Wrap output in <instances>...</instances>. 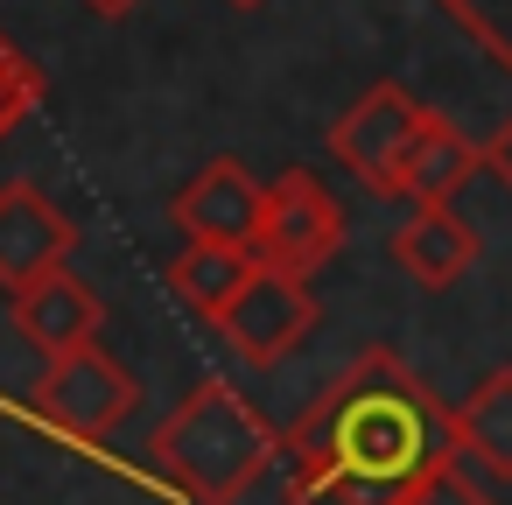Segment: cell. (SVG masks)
<instances>
[{
	"instance_id": "ac0fdd59",
	"label": "cell",
	"mask_w": 512,
	"mask_h": 505,
	"mask_svg": "<svg viewBox=\"0 0 512 505\" xmlns=\"http://www.w3.org/2000/svg\"><path fill=\"white\" fill-rule=\"evenodd\" d=\"M141 8V0H85V15H99V22H127Z\"/></svg>"
},
{
	"instance_id": "e0dca14e",
	"label": "cell",
	"mask_w": 512,
	"mask_h": 505,
	"mask_svg": "<svg viewBox=\"0 0 512 505\" xmlns=\"http://www.w3.org/2000/svg\"><path fill=\"white\" fill-rule=\"evenodd\" d=\"M484 169H491V176H498V183L512 190V120H505V127H498L491 141H484Z\"/></svg>"
},
{
	"instance_id": "4fadbf2b",
	"label": "cell",
	"mask_w": 512,
	"mask_h": 505,
	"mask_svg": "<svg viewBox=\"0 0 512 505\" xmlns=\"http://www.w3.org/2000/svg\"><path fill=\"white\" fill-rule=\"evenodd\" d=\"M260 274V260L253 253H225V246H183L176 260H169V295L190 309V316H204L211 330L225 323V309L239 302V288Z\"/></svg>"
},
{
	"instance_id": "30bf717a",
	"label": "cell",
	"mask_w": 512,
	"mask_h": 505,
	"mask_svg": "<svg viewBox=\"0 0 512 505\" xmlns=\"http://www.w3.org/2000/svg\"><path fill=\"white\" fill-rule=\"evenodd\" d=\"M477 169H484V148H477L456 120L428 113V120H421V134H414V148H407V162H400L393 197H407L414 211H449V204H456V190H463Z\"/></svg>"
},
{
	"instance_id": "7a4b0ae2",
	"label": "cell",
	"mask_w": 512,
	"mask_h": 505,
	"mask_svg": "<svg viewBox=\"0 0 512 505\" xmlns=\"http://www.w3.org/2000/svg\"><path fill=\"white\" fill-rule=\"evenodd\" d=\"M148 463L190 498V505H232L246 498L274 463H281V435L253 414V400L225 379H197L176 414L155 428Z\"/></svg>"
},
{
	"instance_id": "277c9868",
	"label": "cell",
	"mask_w": 512,
	"mask_h": 505,
	"mask_svg": "<svg viewBox=\"0 0 512 505\" xmlns=\"http://www.w3.org/2000/svg\"><path fill=\"white\" fill-rule=\"evenodd\" d=\"M134 400H141L134 372H127L106 344H85V351L43 365V379L29 386V414H36L43 428L71 435V442H106V435L134 414Z\"/></svg>"
},
{
	"instance_id": "7c38bea8",
	"label": "cell",
	"mask_w": 512,
	"mask_h": 505,
	"mask_svg": "<svg viewBox=\"0 0 512 505\" xmlns=\"http://www.w3.org/2000/svg\"><path fill=\"white\" fill-rule=\"evenodd\" d=\"M456 449L463 463H477L484 477H512V365H491L456 407Z\"/></svg>"
},
{
	"instance_id": "5bb4252c",
	"label": "cell",
	"mask_w": 512,
	"mask_h": 505,
	"mask_svg": "<svg viewBox=\"0 0 512 505\" xmlns=\"http://www.w3.org/2000/svg\"><path fill=\"white\" fill-rule=\"evenodd\" d=\"M435 8H442L477 50H491V57L512 71V0H435Z\"/></svg>"
},
{
	"instance_id": "52a82bcc",
	"label": "cell",
	"mask_w": 512,
	"mask_h": 505,
	"mask_svg": "<svg viewBox=\"0 0 512 505\" xmlns=\"http://www.w3.org/2000/svg\"><path fill=\"white\" fill-rule=\"evenodd\" d=\"M309 330H316V295H309V281H288V274H267V267L239 288V302H232L225 323H218V337H225L246 365H281Z\"/></svg>"
},
{
	"instance_id": "3957f363",
	"label": "cell",
	"mask_w": 512,
	"mask_h": 505,
	"mask_svg": "<svg viewBox=\"0 0 512 505\" xmlns=\"http://www.w3.org/2000/svg\"><path fill=\"white\" fill-rule=\"evenodd\" d=\"M344 204L323 176L309 169H281L267 183V211H260V239H253V260L267 274H288V281H309L323 274L337 253H344Z\"/></svg>"
},
{
	"instance_id": "9a60e30c",
	"label": "cell",
	"mask_w": 512,
	"mask_h": 505,
	"mask_svg": "<svg viewBox=\"0 0 512 505\" xmlns=\"http://www.w3.org/2000/svg\"><path fill=\"white\" fill-rule=\"evenodd\" d=\"M36 106H43V71H36L8 36H0V141H8Z\"/></svg>"
},
{
	"instance_id": "5b68a950",
	"label": "cell",
	"mask_w": 512,
	"mask_h": 505,
	"mask_svg": "<svg viewBox=\"0 0 512 505\" xmlns=\"http://www.w3.org/2000/svg\"><path fill=\"white\" fill-rule=\"evenodd\" d=\"M421 120H428V106H421L407 85L379 78L372 92H358V99L337 113V127H330V155H337V162L372 190V197H393L400 162H407V148H414Z\"/></svg>"
},
{
	"instance_id": "6da1fadb",
	"label": "cell",
	"mask_w": 512,
	"mask_h": 505,
	"mask_svg": "<svg viewBox=\"0 0 512 505\" xmlns=\"http://www.w3.org/2000/svg\"><path fill=\"white\" fill-rule=\"evenodd\" d=\"M456 456V414L386 344H365L281 435L288 505H400Z\"/></svg>"
},
{
	"instance_id": "d6986e66",
	"label": "cell",
	"mask_w": 512,
	"mask_h": 505,
	"mask_svg": "<svg viewBox=\"0 0 512 505\" xmlns=\"http://www.w3.org/2000/svg\"><path fill=\"white\" fill-rule=\"evenodd\" d=\"M225 8H267V0H225Z\"/></svg>"
},
{
	"instance_id": "2e32d148",
	"label": "cell",
	"mask_w": 512,
	"mask_h": 505,
	"mask_svg": "<svg viewBox=\"0 0 512 505\" xmlns=\"http://www.w3.org/2000/svg\"><path fill=\"white\" fill-rule=\"evenodd\" d=\"M400 505H498V498H491V491H484V484H477L463 463H449V470L421 477V484H414Z\"/></svg>"
},
{
	"instance_id": "8fae6325",
	"label": "cell",
	"mask_w": 512,
	"mask_h": 505,
	"mask_svg": "<svg viewBox=\"0 0 512 505\" xmlns=\"http://www.w3.org/2000/svg\"><path fill=\"white\" fill-rule=\"evenodd\" d=\"M393 260H400L407 281L442 295V288H456L477 267V232L456 211H407V225L393 232Z\"/></svg>"
},
{
	"instance_id": "8992f818",
	"label": "cell",
	"mask_w": 512,
	"mask_h": 505,
	"mask_svg": "<svg viewBox=\"0 0 512 505\" xmlns=\"http://www.w3.org/2000/svg\"><path fill=\"white\" fill-rule=\"evenodd\" d=\"M260 211H267V190H260L253 169L232 162V155H211V162L169 197V225L183 232V246H225V253H253Z\"/></svg>"
},
{
	"instance_id": "ba28073f",
	"label": "cell",
	"mask_w": 512,
	"mask_h": 505,
	"mask_svg": "<svg viewBox=\"0 0 512 505\" xmlns=\"http://www.w3.org/2000/svg\"><path fill=\"white\" fill-rule=\"evenodd\" d=\"M71 246H78V225H71V211H57L36 183H0V288L8 295H22V288H36L43 274H57L64 260H71Z\"/></svg>"
},
{
	"instance_id": "9c48e42d",
	"label": "cell",
	"mask_w": 512,
	"mask_h": 505,
	"mask_svg": "<svg viewBox=\"0 0 512 505\" xmlns=\"http://www.w3.org/2000/svg\"><path fill=\"white\" fill-rule=\"evenodd\" d=\"M99 323H106V309H99V295L71 267H57V274H43L36 288L15 295V330H22V344L43 351V365L99 344Z\"/></svg>"
}]
</instances>
